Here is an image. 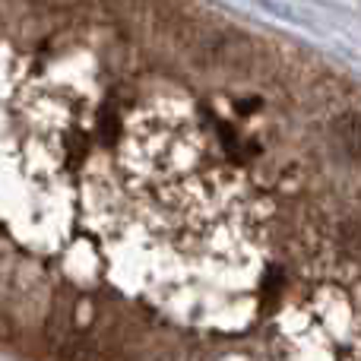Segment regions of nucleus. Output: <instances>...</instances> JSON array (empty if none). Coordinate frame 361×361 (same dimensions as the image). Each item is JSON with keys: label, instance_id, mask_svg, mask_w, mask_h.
Masks as SVG:
<instances>
[{"label": "nucleus", "instance_id": "2", "mask_svg": "<svg viewBox=\"0 0 361 361\" xmlns=\"http://www.w3.org/2000/svg\"><path fill=\"white\" fill-rule=\"evenodd\" d=\"M13 336V326H10V320L6 317H0V339H10Z\"/></svg>", "mask_w": 361, "mask_h": 361}, {"label": "nucleus", "instance_id": "1", "mask_svg": "<svg viewBox=\"0 0 361 361\" xmlns=\"http://www.w3.org/2000/svg\"><path fill=\"white\" fill-rule=\"evenodd\" d=\"M333 143L349 159L361 156V114H339L333 121Z\"/></svg>", "mask_w": 361, "mask_h": 361}]
</instances>
